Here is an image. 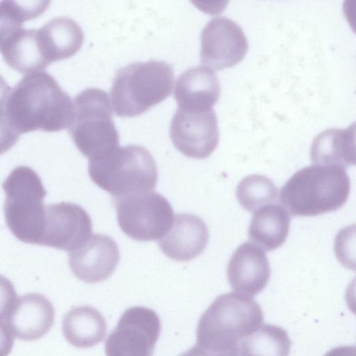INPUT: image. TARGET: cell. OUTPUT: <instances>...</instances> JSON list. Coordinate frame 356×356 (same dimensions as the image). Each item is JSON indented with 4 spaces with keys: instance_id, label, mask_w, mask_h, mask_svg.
Wrapping results in <instances>:
<instances>
[{
    "instance_id": "obj_1",
    "label": "cell",
    "mask_w": 356,
    "mask_h": 356,
    "mask_svg": "<svg viewBox=\"0 0 356 356\" xmlns=\"http://www.w3.org/2000/svg\"><path fill=\"white\" fill-rule=\"evenodd\" d=\"M72 113L70 96L45 72L28 74L13 88L6 86L1 99L2 152L25 133L68 127Z\"/></svg>"
},
{
    "instance_id": "obj_2",
    "label": "cell",
    "mask_w": 356,
    "mask_h": 356,
    "mask_svg": "<svg viewBox=\"0 0 356 356\" xmlns=\"http://www.w3.org/2000/svg\"><path fill=\"white\" fill-rule=\"evenodd\" d=\"M350 190L343 168L313 164L295 172L282 187L279 199L291 216H313L342 207Z\"/></svg>"
},
{
    "instance_id": "obj_3",
    "label": "cell",
    "mask_w": 356,
    "mask_h": 356,
    "mask_svg": "<svg viewBox=\"0 0 356 356\" xmlns=\"http://www.w3.org/2000/svg\"><path fill=\"white\" fill-rule=\"evenodd\" d=\"M88 161L90 179L113 198L152 192L157 184L156 163L142 146H118Z\"/></svg>"
},
{
    "instance_id": "obj_4",
    "label": "cell",
    "mask_w": 356,
    "mask_h": 356,
    "mask_svg": "<svg viewBox=\"0 0 356 356\" xmlns=\"http://www.w3.org/2000/svg\"><path fill=\"white\" fill-rule=\"evenodd\" d=\"M262 321L260 305L250 296L237 292L222 294L201 316L196 330L197 344L213 351L237 348Z\"/></svg>"
},
{
    "instance_id": "obj_5",
    "label": "cell",
    "mask_w": 356,
    "mask_h": 356,
    "mask_svg": "<svg viewBox=\"0 0 356 356\" xmlns=\"http://www.w3.org/2000/svg\"><path fill=\"white\" fill-rule=\"evenodd\" d=\"M173 81L172 67L164 61L149 60L120 68L110 92L115 113L123 118L143 114L170 95Z\"/></svg>"
},
{
    "instance_id": "obj_6",
    "label": "cell",
    "mask_w": 356,
    "mask_h": 356,
    "mask_svg": "<svg viewBox=\"0 0 356 356\" xmlns=\"http://www.w3.org/2000/svg\"><path fill=\"white\" fill-rule=\"evenodd\" d=\"M6 193L4 213L8 227L19 241L40 245L44 234L47 207L46 191L38 175L20 165L3 183Z\"/></svg>"
},
{
    "instance_id": "obj_7",
    "label": "cell",
    "mask_w": 356,
    "mask_h": 356,
    "mask_svg": "<svg viewBox=\"0 0 356 356\" xmlns=\"http://www.w3.org/2000/svg\"><path fill=\"white\" fill-rule=\"evenodd\" d=\"M112 108L106 92L96 88L82 90L72 102L68 131L80 152L88 159L119 146Z\"/></svg>"
},
{
    "instance_id": "obj_8",
    "label": "cell",
    "mask_w": 356,
    "mask_h": 356,
    "mask_svg": "<svg viewBox=\"0 0 356 356\" xmlns=\"http://www.w3.org/2000/svg\"><path fill=\"white\" fill-rule=\"evenodd\" d=\"M113 204L120 229L138 241L161 239L175 220L170 204L157 193L115 197L113 198Z\"/></svg>"
},
{
    "instance_id": "obj_9",
    "label": "cell",
    "mask_w": 356,
    "mask_h": 356,
    "mask_svg": "<svg viewBox=\"0 0 356 356\" xmlns=\"http://www.w3.org/2000/svg\"><path fill=\"white\" fill-rule=\"evenodd\" d=\"M161 332L154 311L144 307L127 309L105 343L106 356H152Z\"/></svg>"
},
{
    "instance_id": "obj_10",
    "label": "cell",
    "mask_w": 356,
    "mask_h": 356,
    "mask_svg": "<svg viewBox=\"0 0 356 356\" xmlns=\"http://www.w3.org/2000/svg\"><path fill=\"white\" fill-rule=\"evenodd\" d=\"M54 321V308L46 297L36 293L16 297L13 289H8L4 311H1V327L6 329V339H38L49 331Z\"/></svg>"
},
{
    "instance_id": "obj_11",
    "label": "cell",
    "mask_w": 356,
    "mask_h": 356,
    "mask_svg": "<svg viewBox=\"0 0 356 356\" xmlns=\"http://www.w3.org/2000/svg\"><path fill=\"white\" fill-rule=\"evenodd\" d=\"M170 136L175 147L186 156L206 159L219 141L216 113L213 108H178L171 121Z\"/></svg>"
},
{
    "instance_id": "obj_12",
    "label": "cell",
    "mask_w": 356,
    "mask_h": 356,
    "mask_svg": "<svg viewBox=\"0 0 356 356\" xmlns=\"http://www.w3.org/2000/svg\"><path fill=\"white\" fill-rule=\"evenodd\" d=\"M248 48V41L241 28L227 17H217L202 31L201 63L212 70L228 68L245 57Z\"/></svg>"
},
{
    "instance_id": "obj_13",
    "label": "cell",
    "mask_w": 356,
    "mask_h": 356,
    "mask_svg": "<svg viewBox=\"0 0 356 356\" xmlns=\"http://www.w3.org/2000/svg\"><path fill=\"white\" fill-rule=\"evenodd\" d=\"M92 222L79 205L60 202L47 206V218L40 245L72 251L92 235Z\"/></svg>"
},
{
    "instance_id": "obj_14",
    "label": "cell",
    "mask_w": 356,
    "mask_h": 356,
    "mask_svg": "<svg viewBox=\"0 0 356 356\" xmlns=\"http://www.w3.org/2000/svg\"><path fill=\"white\" fill-rule=\"evenodd\" d=\"M115 241L104 234H93L79 248L70 252L69 266L81 281L96 283L107 279L120 261Z\"/></svg>"
},
{
    "instance_id": "obj_15",
    "label": "cell",
    "mask_w": 356,
    "mask_h": 356,
    "mask_svg": "<svg viewBox=\"0 0 356 356\" xmlns=\"http://www.w3.org/2000/svg\"><path fill=\"white\" fill-rule=\"evenodd\" d=\"M227 276L236 292L248 296L259 293L270 276V264L265 252L254 243H242L229 259Z\"/></svg>"
},
{
    "instance_id": "obj_16",
    "label": "cell",
    "mask_w": 356,
    "mask_h": 356,
    "mask_svg": "<svg viewBox=\"0 0 356 356\" xmlns=\"http://www.w3.org/2000/svg\"><path fill=\"white\" fill-rule=\"evenodd\" d=\"M209 238L207 227L201 218L182 213L175 216L169 232L159 240V246L170 259L186 261L199 256Z\"/></svg>"
},
{
    "instance_id": "obj_17",
    "label": "cell",
    "mask_w": 356,
    "mask_h": 356,
    "mask_svg": "<svg viewBox=\"0 0 356 356\" xmlns=\"http://www.w3.org/2000/svg\"><path fill=\"white\" fill-rule=\"evenodd\" d=\"M220 93V83L216 74L203 65L184 72L177 78L175 86V98L178 108H213Z\"/></svg>"
},
{
    "instance_id": "obj_18",
    "label": "cell",
    "mask_w": 356,
    "mask_h": 356,
    "mask_svg": "<svg viewBox=\"0 0 356 356\" xmlns=\"http://www.w3.org/2000/svg\"><path fill=\"white\" fill-rule=\"evenodd\" d=\"M38 30L40 48L48 65L72 57L83 42L81 26L67 17L53 18Z\"/></svg>"
},
{
    "instance_id": "obj_19",
    "label": "cell",
    "mask_w": 356,
    "mask_h": 356,
    "mask_svg": "<svg viewBox=\"0 0 356 356\" xmlns=\"http://www.w3.org/2000/svg\"><path fill=\"white\" fill-rule=\"evenodd\" d=\"M290 222L291 215L283 206L266 204L254 213L248 228V237L266 251H273L285 242Z\"/></svg>"
},
{
    "instance_id": "obj_20",
    "label": "cell",
    "mask_w": 356,
    "mask_h": 356,
    "mask_svg": "<svg viewBox=\"0 0 356 356\" xmlns=\"http://www.w3.org/2000/svg\"><path fill=\"white\" fill-rule=\"evenodd\" d=\"M63 332L65 339L73 346L90 348L103 341L106 323L97 309L88 306L77 307L65 315Z\"/></svg>"
},
{
    "instance_id": "obj_21",
    "label": "cell",
    "mask_w": 356,
    "mask_h": 356,
    "mask_svg": "<svg viewBox=\"0 0 356 356\" xmlns=\"http://www.w3.org/2000/svg\"><path fill=\"white\" fill-rule=\"evenodd\" d=\"M291 340L282 327L260 325L238 345V356H288Z\"/></svg>"
},
{
    "instance_id": "obj_22",
    "label": "cell",
    "mask_w": 356,
    "mask_h": 356,
    "mask_svg": "<svg viewBox=\"0 0 356 356\" xmlns=\"http://www.w3.org/2000/svg\"><path fill=\"white\" fill-rule=\"evenodd\" d=\"M277 188L268 177L250 175L244 177L236 190V199L240 205L249 212L257 211L270 204L277 198Z\"/></svg>"
},
{
    "instance_id": "obj_23",
    "label": "cell",
    "mask_w": 356,
    "mask_h": 356,
    "mask_svg": "<svg viewBox=\"0 0 356 356\" xmlns=\"http://www.w3.org/2000/svg\"><path fill=\"white\" fill-rule=\"evenodd\" d=\"M49 1L16 2L3 1L0 6L1 19L24 24L40 16L47 8Z\"/></svg>"
},
{
    "instance_id": "obj_24",
    "label": "cell",
    "mask_w": 356,
    "mask_h": 356,
    "mask_svg": "<svg viewBox=\"0 0 356 356\" xmlns=\"http://www.w3.org/2000/svg\"><path fill=\"white\" fill-rule=\"evenodd\" d=\"M334 250L342 266L356 271V223L339 231L334 238Z\"/></svg>"
},
{
    "instance_id": "obj_25",
    "label": "cell",
    "mask_w": 356,
    "mask_h": 356,
    "mask_svg": "<svg viewBox=\"0 0 356 356\" xmlns=\"http://www.w3.org/2000/svg\"><path fill=\"white\" fill-rule=\"evenodd\" d=\"M179 356H238V347L226 351H213L195 344Z\"/></svg>"
},
{
    "instance_id": "obj_26",
    "label": "cell",
    "mask_w": 356,
    "mask_h": 356,
    "mask_svg": "<svg viewBox=\"0 0 356 356\" xmlns=\"http://www.w3.org/2000/svg\"><path fill=\"white\" fill-rule=\"evenodd\" d=\"M343 13L351 29L356 33V0H348L343 3Z\"/></svg>"
},
{
    "instance_id": "obj_27",
    "label": "cell",
    "mask_w": 356,
    "mask_h": 356,
    "mask_svg": "<svg viewBox=\"0 0 356 356\" xmlns=\"http://www.w3.org/2000/svg\"><path fill=\"white\" fill-rule=\"evenodd\" d=\"M345 299L348 309L356 315V276L347 286Z\"/></svg>"
},
{
    "instance_id": "obj_28",
    "label": "cell",
    "mask_w": 356,
    "mask_h": 356,
    "mask_svg": "<svg viewBox=\"0 0 356 356\" xmlns=\"http://www.w3.org/2000/svg\"><path fill=\"white\" fill-rule=\"evenodd\" d=\"M324 356H356V346H337L332 348Z\"/></svg>"
},
{
    "instance_id": "obj_29",
    "label": "cell",
    "mask_w": 356,
    "mask_h": 356,
    "mask_svg": "<svg viewBox=\"0 0 356 356\" xmlns=\"http://www.w3.org/2000/svg\"><path fill=\"white\" fill-rule=\"evenodd\" d=\"M350 131L352 134L353 142L356 149V122L350 125Z\"/></svg>"
}]
</instances>
